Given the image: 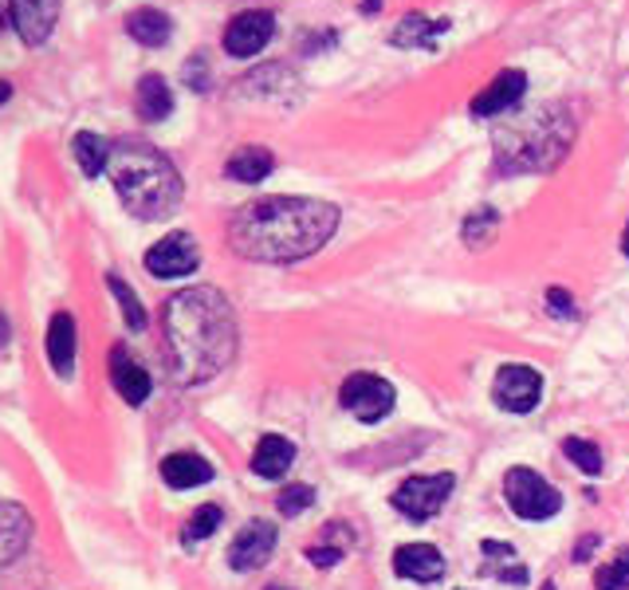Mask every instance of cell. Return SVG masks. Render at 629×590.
Wrapping results in <instances>:
<instances>
[{"label":"cell","instance_id":"16","mask_svg":"<svg viewBox=\"0 0 629 590\" xmlns=\"http://www.w3.org/2000/svg\"><path fill=\"white\" fill-rule=\"evenodd\" d=\"M111 382L114 390H119V398L131 405H142L150 398V375L142 370V363H134V358L126 355V347L111 350Z\"/></svg>","mask_w":629,"mask_h":590},{"label":"cell","instance_id":"39","mask_svg":"<svg viewBox=\"0 0 629 590\" xmlns=\"http://www.w3.org/2000/svg\"><path fill=\"white\" fill-rule=\"evenodd\" d=\"M362 9H367V12H374V9H378V0H367V4H362Z\"/></svg>","mask_w":629,"mask_h":590},{"label":"cell","instance_id":"5","mask_svg":"<svg viewBox=\"0 0 629 590\" xmlns=\"http://www.w3.org/2000/svg\"><path fill=\"white\" fill-rule=\"evenodd\" d=\"M504 497L507 508L519 515V520H551L559 508H563V497L551 480H543L536 469H512L504 477Z\"/></svg>","mask_w":629,"mask_h":590},{"label":"cell","instance_id":"42","mask_svg":"<svg viewBox=\"0 0 629 590\" xmlns=\"http://www.w3.org/2000/svg\"><path fill=\"white\" fill-rule=\"evenodd\" d=\"M0 24H4V12H0Z\"/></svg>","mask_w":629,"mask_h":590},{"label":"cell","instance_id":"23","mask_svg":"<svg viewBox=\"0 0 629 590\" xmlns=\"http://www.w3.org/2000/svg\"><path fill=\"white\" fill-rule=\"evenodd\" d=\"M111 142L99 138L94 131H79L76 138H71V154H76L79 169H83L87 178H99V174H106V166H111Z\"/></svg>","mask_w":629,"mask_h":590},{"label":"cell","instance_id":"28","mask_svg":"<svg viewBox=\"0 0 629 590\" xmlns=\"http://www.w3.org/2000/svg\"><path fill=\"white\" fill-rule=\"evenodd\" d=\"M563 453L571 457V465H579V469L586 472V477H598V472H602V453H598V445H594V441L566 437L563 441Z\"/></svg>","mask_w":629,"mask_h":590},{"label":"cell","instance_id":"11","mask_svg":"<svg viewBox=\"0 0 629 590\" xmlns=\"http://www.w3.org/2000/svg\"><path fill=\"white\" fill-rule=\"evenodd\" d=\"M272 552H276V524L252 520V524L240 527V535H236L233 547H228V567L240 575L260 571L263 563L272 559Z\"/></svg>","mask_w":629,"mask_h":590},{"label":"cell","instance_id":"13","mask_svg":"<svg viewBox=\"0 0 629 590\" xmlns=\"http://www.w3.org/2000/svg\"><path fill=\"white\" fill-rule=\"evenodd\" d=\"M524 91H527V76L512 67V71H499V76L472 99L469 111L476 114V119H496V114L512 111V107L524 99Z\"/></svg>","mask_w":629,"mask_h":590},{"label":"cell","instance_id":"27","mask_svg":"<svg viewBox=\"0 0 629 590\" xmlns=\"http://www.w3.org/2000/svg\"><path fill=\"white\" fill-rule=\"evenodd\" d=\"M216 527H221V508H216V504H201L198 512L186 520V527H181V544H186V547L201 544V539H209V535L216 532Z\"/></svg>","mask_w":629,"mask_h":590},{"label":"cell","instance_id":"26","mask_svg":"<svg viewBox=\"0 0 629 590\" xmlns=\"http://www.w3.org/2000/svg\"><path fill=\"white\" fill-rule=\"evenodd\" d=\"M496 229H499L496 209H476V213L464 221V244H469V248H488V244L496 241Z\"/></svg>","mask_w":629,"mask_h":590},{"label":"cell","instance_id":"31","mask_svg":"<svg viewBox=\"0 0 629 590\" xmlns=\"http://www.w3.org/2000/svg\"><path fill=\"white\" fill-rule=\"evenodd\" d=\"M311 504H315V488L311 485H288L280 497H276V508H280V515H288V520L307 512Z\"/></svg>","mask_w":629,"mask_h":590},{"label":"cell","instance_id":"8","mask_svg":"<svg viewBox=\"0 0 629 590\" xmlns=\"http://www.w3.org/2000/svg\"><path fill=\"white\" fill-rule=\"evenodd\" d=\"M492 398L507 413H531L539 405V398H543V378H539L536 366L507 363L499 366L496 382H492Z\"/></svg>","mask_w":629,"mask_h":590},{"label":"cell","instance_id":"30","mask_svg":"<svg viewBox=\"0 0 629 590\" xmlns=\"http://www.w3.org/2000/svg\"><path fill=\"white\" fill-rule=\"evenodd\" d=\"M111 291H114V300L123 303V319L131 323V331H142L146 327V311H142V303H138V296H134L131 288H126V280H119V276H111Z\"/></svg>","mask_w":629,"mask_h":590},{"label":"cell","instance_id":"33","mask_svg":"<svg viewBox=\"0 0 629 590\" xmlns=\"http://www.w3.org/2000/svg\"><path fill=\"white\" fill-rule=\"evenodd\" d=\"M307 559L315 563V567H335V563L342 559V547H311Z\"/></svg>","mask_w":629,"mask_h":590},{"label":"cell","instance_id":"29","mask_svg":"<svg viewBox=\"0 0 629 590\" xmlns=\"http://www.w3.org/2000/svg\"><path fill=\"white\" fill-rule=\"evenodd\" d=\"M594 587L598 590H626L629 587V547H621L606 567H598L594 575Z\"/></svg>","mask_w":629,"mask_h":590},{"label":"cell","instance_id":"37","mask_svg":"<svg viewBox=\"0 0 629 590\" xmlns=\"http://www.w3.org/2000/svg\"><path fill=\"white\" fill-rule=\"evenodd\" d=\"M4 343H9V323L0 319V347H4Z\"/></svg>","mask_w":629,"mask_h":590},{"label":"cell","instance_id":"22","mask_svg":"<svg viewBox=\"0 0 629 590\" xmlns=\"http://www.w3.org/2000/svg\"><path fill=\"white\" fill-rule=\"evenodd\" d=\"M276 158L272 151H263V146H240V151L228 158L225 174L233 181H245V186H256V181H263L268 174H272Z\"/></svg>","mask_w":629,"mask_h":590},{"label":"cell","instance_id":"43","mask_svg":"<svg viewBox=\"0 0 629 590\" xmlns=\"http://www.w3.org/2000/svg\"><path fill=\"white\" fill-rule=\"evenodd\" d=\"M461 590H469V587H461Z\"/></svg>","mask_w":629,"mask_h":590},{"label":"cell","instance_id":"12","mask_svg":"<svg viewBox=\"0 0 629 590\" xmlns=\"http://www.w3.org/2000/svg\"><path fill=\"white\" fill-rule=\"evenodd\" d=\"M59 9L64 0H9V16H12V29L24 44H44L52 36L59 20Z\"/></svg>","mask_w":629,"mask_h":590},{"label":"cell","instance_id":"36","mask_svg":"<svg viewBox=\"0 0 629 590\" xmlns=\"http://www.w3.org/2000/svg\"><path fill=\"white\" fill-rule=\"evenodd\" d=\"M12 99V84H4V79H0V103H9Z\"/></svg>","mask_w":629,"mask_h":590},{"label":"cell","instance_id":"35","mask_svg":"<svg viewBox=\"0 0 629 590\" xmlns=\"http://www.w3.org/2000/svg\"><path fill=\"white\" fill-rule=\"evenodd\" d=\"M598 544V535H591V539H583L579 544V552H574V563H586V555H591V547Z\"/></svg>","mask_w":629,"mask_h":590},{"label":"cell","instance_id":"41","mask_svg":"<svg viewBox=\"0 0 629 590\" xmlns=\"http://www.w3.org/2000/svg\"><path fill=\"white\" fill-rule=\"evenodd\" d=\"M268 590H288V587H268Z\"/></svg>","mask_w":629,"mask_h":590},{"label":"cell","instance_id":"15","mask_svg":"<svg viewBox=\"0 0 629 590\" xmlns=\"http://www.w3.org/2000/svg\"><path fill=\"white\" fill-rule=\"evenodd\" d=\"M32 544V515L12 500H0V567L16 563Z\"/></svg>","mask_w":629,"mask_h":590},{"label":"cell","instance_id":"3","mask_svg":"<svg viewBox=\"0 0 629 590\" xmlns=\"http://www.w3.org/2000/svg\"><path fill=\"white\" fill-rule=\"evenodd\" d=\"M574 142V114L563 103L527 107L499 114L492 146L499 174H543L566 158Z\"/></svg>","mask_w":629,"mask_h":590},{"label":"cell","instance_id":"18","mask_svg":"<svg viewBox=\"0 0 629 590\" xmlns=\"http://www.w3.org/2000/svg\"><path fill=\"white\" fill-rule=\"evenodd\" d=\"M161 480L169 488H178V492L181 488H198L213 480V465L205 457H198V453H169L161 460Z\"/></svg>","mask_w":629,"mask_h":590},{"label":"cell","instance_id":"4","mask_svg":"<svg viewBox=\"0 0 629 590\" xmlns=\"http://www.w3.org/2000/svg\"><path fill=\"white\" fill-rule=\"evenodd\" d=\"M114 181V193L138 221H161L178 209L181 201V178L173 162L161 151H154L150 142H119L111 151V166H106Z\"/></svg>","mask_w":629,"mask_h":590},{"label":"cell","instance_id":"14","mask_svg":"<svg viewBox=\"0 0 629 590\" xmlns=\"http://www.w3.org/2000/svg\"><path fill=\"white\" fill-rule=\"evenodd\" d=\"M445 555L433 544H402L394 552V571L397 579H414V582H437L445 579Z\"/></svg>","mask_w":629,"mask_h":590},{"label":"cell","instance_id":"24","mask_svg":"<svg viewBox=\"0 0 629 590\" xmlns=\"http://www.w3.org/2000/svg\"><path fill=\"white\" fill-rule=\"evenodd\" d=\"M126 32H131L138 44L146 47H161L169 40V16L158 9H138L126 16Z\"/></svg>","mask_w":629,"mask_h":590},{"label":"cell","instance_id":"19","mask_svg":"<svg viewBox=\"0 0 629 590\" xmlns=\"http://www.w3.org/2000/svg\"><path fill=\"white\" fill-rule=\"evenodd\" d=\"M47 358L56 366V375H71L76 366V319L67 311H56L47 323Z\"/></svg>","mask_w":629,"mask_h":590},{"label":"cell","instance_id":"17","mask_svg":"<svg viewBox=\"0 0 629 590\" xmlns=\"http://www.w3.org/2000/svg\"><path fill=\"white\" fill-rule=\"evenodd\" d=\"M295 460V445L288 437H280V433H263L260 445H256L252 453V472L263 480H280L283 472L292 469Z\"/></svg>","mask_w":629,"mask_h":590},{"label":"cell","instance_id":"10","mask_svg":"<svg viewBox=\"0 0 629 590\" xmlns=\"http://www.w3.org/2000/svg\"><path fill=\"white\" fill-rule=\"evenodd\" d=\"M276 32V16L263 9H248V12H236L233 20H228L225 29V52L236 59H252L260 56L263 47H268V40H272Z\"/></svg>","mask_w":629,"mask_h":590},{"label":"cell","instance_id":"6","mask_svg":"<svg viewBox=\"0 0 629 590\" xmlns=\"http://www.w3.org/2000/svg\"><path fill=\"white\" fill-rule=\"evenodd\" d=\"M452 488H457V477L452 472H437V477H409L397 485L394 508L405 515V520H433V515L441 512L449 504Z\"/></svg>","mask_w":629,"mask_h":590},{"label":"cell","instance_id":"40","mask_svg":"<svg viewBox=\"0 0 629 590\" xmlns=\"http://www.w3.org/2000/svg\"><path fill=\"white\" fill-rule=\"evenodd\" d=\"M543 590H554V582H543Z\"/></svg>","mask_w":629,"mask_h":590},{"label":"cell","instance_id":"34","mask_svg":"<svg viewBox=\"0 0 629 590\" xmlns=\"http://www.w3.org/2000/svg\"><path fill=\"white\" fill-rule=\"evenodd\" d=\"M186 79L198 87V91H209V87H205V59L198 56L193 64H186Z\"/></svg>","mask_w":629,"mask_h":590},{"label":"cell","instance_id":"7","mask_svg":"<svg viewBox=\"0 0 629 590\" xmlns=\"http://www.w3.org/2000/svg\"><path fill=\"white\" fill-rule=\"evenodd\" d=\"M338 398H342V410L355 413L358 422H382V418H390V410H394L397 393L385 378L358 370V375H350L347 382H342Z\"/></svg>","mask_w":629,"mask_h":590},{"label":"cell","instance_id":"38","mask_svg":"<svg viewBox=\"0 0 629 590\" xmlns=\"http://www.w3.org/2000/svg\"><path fill=\"white\" fill-rule=\"evenodd\" d=\"M621 253L629 256V225H626V236H621Z\"/></svg>","mask_w":629,"mask_h":590},{"label":"cell","instance_id":"9","mask_svg":"<svg viewBox=\"0 0 629 590\" xmlns=\"http://www.w3.org/2000/svg\"><path fill=\"white\" fill-rule=\"evenodd\" d=\"M201 264V248L193 241V233H169L146 253V272L158 280H181Z\"/></svg>","mask_w":629,"mask_h":590},{"label":"cell","instance_id":"21","mask_svg":"<svg viewBox=\"0 0 629 590\" xmlns=\"http://www.w3.org/2000/svg\"><path fill=\"white\" fill-rule=\"evenodd\" d=\"M134 107L146 122H161L169 119L173 111V91L161 76H142L138 79V91H134Z\"/></svg>","mask_w":629,"mask_h":590},{"label":"cell","instance_id":"1","mask_svg":"<svg viewBox=\"0 0 629 590\" xmlns=\"http://www.w3.org/2000/svg\"><path fill=\"white\" fill-rule=\"evenodd\" d=\"M338 209L315 197H260L228 221L236 256L260 264H292L319 253L335 236Z\"/></svg>","mask_w":629,"mask_h":590},{"label":"cell","instance_id":"32","mask_svg":"<svg viewBox=\"0 0 629 590\" xmlns=\"http://www.w3.org/2000/svg\"><path fill=\"white\" fill-rule=\"evenodd\" d=\"M547 303H551V315H554V319H574V300L566 296L563 288H551V291H547Z\"/></svg>","mask_w":629,"mask_h":590},{"label":"cell","instance_id":"25","mask_svg":"<svg viewBox=\"0 0 629 590\" xmlns=\"http://www.w3.org/2000/svg\"><path fill=\"white\" fill-rule=\"evenodd\" d=\"M449 32V20H437L429 24L425 16H405L402 29L394 32V44H422V47H433V36H441Z\"/></svg>","mask_w":629,"mask_h":590},{"label":"cell","instance_id":"20","mask_svg":"<svg viewBox=\"0 0 629 590\" xmlns=\"http://www.w3.org/2000/svg\"><path fill=\"white\" fill-rule=\"evenodd\" d=\"M480 552H484V575H492V579L499 582H512V587H524L527 582V567L519 563L516 547L512 544H499V539H484L480 544Z\"/></svg>","mask_w":629,"mask_h":590},{"label":"cell","instance_id":"2","mask_svg":"<svg viewBox=\"0 0 629 590\" xmlns=\"http://www.w3.org/2000/svg\"><path fill=\"white\" fill-rule=\"evenodd\" d=\"M161 327H166L173 382L178 386L209 382L236 358L233 303L209 283L178 291L161 311Z\"/></svg>","mask_w":629,"mask_h":590}]
</instances>
